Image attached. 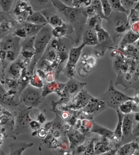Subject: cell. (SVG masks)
Wrapping results in <instances>:
<instances>
[{
  "instance_id": "obj_1",
  "label": "cell",
  "mask_w": 139,
  "mask_h": 155,
  "mask_svg": "<svg viewBox=\"0 0 139 155\" xmlns=\"http://www.w3.org/2000/svg\"><path fill=\"white\" fill-rule=\"evenodd\" d=\"M113 68L117 74L116 85L121 84L126 89L139 87V61L127 58L118 51L114 54Z\"/></svg>"
},
{
  "instance_id": "obj_2",
  "label": "cell",
  "mask_w": 139,
  "mask_h": 155,
  "mask_svg": "<svg viewBox=\"0 0 139 155\" xmlns=\"http://www.w3.org/2000/svg\"><path fill=\"white\" fill-rule=\"evenodd\" d=\"M51 2L60 15L63 16L71 27L72 25L75 28L76 33L80 38L88 19L86 8L68 6L61 1H51Z\"/></svg>"
},
{
  "instance_id": "obj_3",
  "label": "cell",
  "mask_w": 139,
  "mask_h": 155,
  "mask_svg": "<svg viewBox=\"0 0 139 155\" xmlns=\"http://www.w3.org/2000/svg\"><path fill=\"white\" fill-rule=\"evenodd\" d=\"M107 26L111 39L119 37L130 27L126 14L112 12L110 16L107 19Z\"/></svg>"
},
{
  "instance_id": "obj_4",
  "label": "cell",
  "mask_w": 139,
  "mask_h": 155,
  "mask_svg": "<svg viewBox=\"0 0 139 155\" xmlns=\"http://www.w3.org/2000/svg\"><path fill=\"white\" fill-rule=\"evenodd\" d=\"M99 98L103 101L108 107L114 108L115 110L123 104L133 100L132 97L128 96L116 89L112 81H110L107 91L100 95Z\"/></svg>"
},
{
  "instance_id": "obj_5",
  "label": "cell",
  "mask_w": 139,
  "mask_h": 155,
  "mask_svg": "<svg viewBox=\"0 0 139 155\" xmlns=\"http://www.w3.org/2000/svg\"><path fill=\"white\" fill-rule=\"evenodd\" d=\"M53 28L48 24L44 25L36 36L34 42L35 50L34 59L36 64L42 58L53 38L52 33Z\"/></svg>"
},
{
  "instance_id": "obj_6",
  "label": "cell",
  "mask_w": 139,
  "mask_h": 155,
  "mask_svg": "<svg viewBox=\"0 0 139 155\" xmlns=\"http://www.w3.org/2000/svg\"><path fill=\"white\" fill-rule=\"evenodd\" d=\"M42 98V90L41 89L27 86L22 91L21 101L26 107L29 108L37 107L41 103Z\"/></svg>"
},
{
  "instance_id": "obj_7",
  "label": "cell",
  "mask_w": 139,
  "mask_h": 155,
  "mask_svg": "<svg viewBox=\"0 0 139 155\" xmlns=\"http://www.w3.org/2000/svg\"><path fill=\"white\" fill-rule=\"evenodd\" d=\"M21 38L14 35L7 37L2 43V48L7 59L14 61L20 55L21 47Z\"/></svg>"
},
{
  "instance_id": "obj_8",
  "label": "cell",
  "mask_w": 139,
  "mask_h": 155,
  "mask_svg": "<svg viewBox=\"0 0 139 155\" xmlns=\"http://www.w3.org/2000/svg\"><path fill=\"white\" fill-rule=\"evenodd\" d=\"M86 46L83 43L76 47H73L70 50L68 61L65 66L63 68V72L69 78H73L76 65L81 57L82 51Z\"/></svg>"
},
{
  "instance_id": "obj_9",
  "label": "cell",
  "mask_w": 139,
  "mask_h": 155,
  "mask_svg": "<svg viewBox=\"0 0 139 155\" xmlns=\"http://www.w3.org/2000/svg\"><path fill=\"white\" fill-rule=\"evenodd\" d=\"M98 44L94 48V54L96 57H103L107 50L113 48V41L107 31L102 28L97 32Z\"/></svg>"
},
{
  "instance_id": "obj_10",
  "label": "cell",
  "mask_w": 139,
  "mask_h": 155,
  "mask_svg": "<svg viewBox=\"0 0 139 155\" xmlns=\"http://www.w3.org/2000/svg\"><path fill=\"white\" fill-rule=\"evenodd\" d=\"M86 85V83L81 82L74 78H70L69 81L66 83L65 86L62 91V96L63 99H73L74 97L83 89V87Z\"/></svg>"
},
{
  "instance_id": "obj_11",
  "label": "cell",
  "mask_w": 139,
  "mask_h": 155,
  "mask_svg": "<svg viewBox=\"0 0 139 155\" xmlns=\"http://www.w3.org/2000/svg\"><path fill=\"white\" fill-rule=\"evenodd\" d=\"M44 25H37L25 21L18 26L15 35L21 39L35 36Z\"/></svg>"
},
{
  "instance_id": "obj_12",
  "label": "cell",
  "mask_w": 139,
  "mask_h": 155,
  "mask_svg": "<svg viewBox=\"0 0 139 155\" xmlns=\"http://www.w3.org/2000/svg\"><path fill=\"white\" fill-rule=\"evenodd\" d=\"M108 108L106 103L100 98L93 97L91 99L87 105L81 109L85 115L94 116L97 115L103 112Z\"/></svg>"
},
{
  "instance_id": "obj_13",
  "label": "cell",
  "mask_w": 139,
  "mask_h": 155,
  "mask_svg": "<svg viewBox=\"0 0 139 155\" xmlns=\"http://www.w3.org/2000/svg\"><path fill=\"white\" fill-rule=\"evenodd\" d=\"M36 36L29 37L24 39L22 41H20L21 49L20 55H21V59L24 60L32 61L35 55L34 42Z\"/></svg>"
},
{
  "instance_id": "obj_14",
  "label": "cell",
  "mask_w": 139,
  "mask_h": 155,
  "mask_svg": "<svg viewBox=\"0 0 139 155\" xmlns=\"http://www.w3.org/2000/svg\"><path fill=\"white\" fill-rule=\"evenodd\" d=\"M93 97L90 95L87 91L83 89L73 100L71 108L75 110L82 109L84 108Z\"/></svg>"
},
{
  "instance_id": "obj_15",
  "label": "cell",
  "mask_w": 139,
  "mask_h": 155,
  "mask_svg": "<svg viewBox=\"0 0 139 155\" xmlns=\"http://www.w3.org/2000/svg\"><path fill=\"white\" fill-rule=\"evenodd\" d=\"M66 83H61L54 81L53 82L45 83L42 88V96L43 98L46 95L53 92H56L62 96V91L65 86Z\"/></svg>"
},
{
  "instance_id": "obj_16",
  "label": "cell",
  "mask_w": 139,
  "mask_h": 155,
  "mask_svg": "<svg viewBox=\"0 0 139 155\" xmlns=\"http://www.w3.org/2000/svg\"><path fill=\"white\" fill-rule=\"evenodd\" d=\"M82 35V43L86 46H96L98 44L97 33L94 29L86 26Z\"/></svg>"
},
{
  "instance_id": "obj_17",
  "label": "cell",
  "mask_w": 139,
  "mask_h": 155,
  "mask_svg": "<svg viewBox=\"0 0 139 155\" xmlns=\"http://www.w3.org/2000/svg\"><path fill=\"white\" fill-rule=\"evenodd\" d=\"M51 8L41 12L47 19L49 25L53 28L62 27L66 23L59 15L56 13H51Z\"/></svg>"
},
{
  "instance_id": "obj_18",
  "label": "cell",
  "mask_w": 139,
  "mask_h": 155,
  "mask_svg": "<svg viewBox=\"0 0 139 155\" xmlns=\"http://www.w3.org/2000/svg\"><path fill=\"white\" fill-rule=\"evenodd\" d=\"M22 68H26L21 58L14 61L8 69V76L12 78H18L21 75Z\"/></svg>"
},
{
  "instance_id": "obj_19",
  "label": "cell",
  "mask_w": 139,
  "mask_h": 155,
  "mask_svg": "<svg viewBox=\"0 0 139 155\" xmlns=\"http://www.w3.org/2000/svg\"><path fill=\"white\" fill-rule=\"evenodd\" d=\"M86 11L88 18L97 15L100 16L102 19L106 20V18L103 13L101 1L92 0L90 5L86 8Z\"/></svg>"
},
{
  "instance_id": "obj_20",
  "label": "cell",
  "mask_w": 139,
  "mask_h": 155,
  "mask_svg": "<svg viewBox=\"0 0 139 155\" xmlns=\"http://www.w3.org/2000/svg\"><path fill=\"white\" fill-rule=\"evenodd\" d=\"M37 25H44L48 22L46 18L41 12H33L27 16L26 21Z\"/></svg>"
},
{
  "instance_id": "obj_21",
  "label": "cell",
  "mask_w": 139,
  "mask_h": 155,
  "mask_svg": "<svg viewBox=\"0 0 139 155\" xmlns=\"http://www.w3.org/2000/svg\"><path fill=\"white\" fill-rule=\"evenodd\" d=\"M118 115V121L117 127L114 131L112 139L116 142H119L123 139V122L124 114L120 111L118 108L116 110Z\"/></svg>"
},
{
  "instance_id": "obj_22",
  "label": "cell",
  "mask_w": 139,
  "mask_h": 155,
  "mask_svg": "<svg viewBox=\"0 0 139 155\" xmlns=\"http://www.w3.org/2000/svg\"><path fill=\"white\" fill-rule=\"evenodd\" d=\"M90 132L97 134L102 137H106L109 139H112L114 134V131L100 126L95 122L92 123V128Z\"/></svg>"
},
{
  "instance_id": "obj_23",
  "label": "cell",
  "mask_w": 139,
  "mask_h": 155,
  "mask_svg": "<svg viewBox=\"0 0 139 155\" xmlns=\"http://www.w3.org/2000/svg\"><path fill=\"white\" fill-rule=\"evenodd\" d=\"M32 11L42 12L53 8L51 1H29Z\"/></svg>"
},
{
  "instance_id": "obj_24",
  "label": "cell",
  "mask_w": 139,
  "mask_h": 155,
  "mask_svg": "<svg viewBox=\"0 0 139 155\" xmlns=\"http://www.w3.org/2000/svg\"><path fill=\"white\" fill-rule=\"evenodd\" d=\"M33 143L24 142H16L11 143L9 155H22L23 152L33 145Z\"/></svg>"
},
{
  "instance_id": "obj_25",
  "label": "cell",
  "mask_w": 139,
  "mask_h": 155,
  "mask_svg": "<svg viewBox=\"0 0 139 155\" xmlns=\"http://www.w3.org/2000/svg\"><path fill=\"white\" fill-rule=\"evenodd\" d=\"M118 109L123 114H128L131 112L137 113L139 108V106L135 102L132 101H129L120 106Z\"/></svg>"
},
{
  "instance_id": "obj_26",
  "label": "cell",
  "mask_w": 139,
  "mask_h": 155,
  "mask_svg": "<svg viewBox=\"0 0 139 155\" xmlns=\"http://www.w3.org/2000/svg\"><path fill=\"white\" fill-rule=\"evenodd\" d=\"M129 114H124L123 122V138L132 134L134 123L129 118Z\"/></svg>"
},
{
  "instance_id": "obj_27",
  "label": "cell",
  "mask_w": 139,
  "mask_h": 155,
  "mask_svg": "<svg viewBox=\"0 0 139 155\" xmlns=\"http://www.w3.org/2000/svg\"><path fill=\"white\" fill-rule=\"evenodd\" d=\"M102 22V19L100 16L96 15L88 18L86 25L90 28L94 29L97 32L103 28Z\"/></svg>"
},
{
  "instance_id": "obj_28",
  "label": "cell",
  "mask_w": 139,
  "mask_h": 155,
  "mask_svg": "<svg viewBox=\"0 0 139 155\" xmlns=\"http://www.w3.org/2000/svg\"><path fill=\"white\" fill-rule=\"evenodd\" d=\"M139 39V34L135 33L131 29L129 30L123 37L120 45H133Z\"/></svg>"
},
{
  "instance_id": "obj_29",
  "label": "cell",
  "mask_w": 139,
  "mask_h": 155,
  "mask_svg": "<svg viewBox=\"0 0 139 155\" xmlns=\"http://www.w3.org/2000/svg\"><path fill=\"white\" fill-rule=\"evenodd\" d=\"M57 56V50L51 47L49 44L41 58L52 63L56 61Z\"/></svg>"
},
{
  "instance_id": "obj_30",
  "label": "cell",
  "mask_w": 139,
  "mask_h": 155,
  "mask_svg": "<svg viewBox=\"0 0 139 155\" xmlns=\"http://www.w3.org/2000/svg\"><path fill=\"white\" fill-rule=\"evenodd\" d=\"M138 148V145L135 142L128 143L121 147L119 155H131Z\"/></svg>"
},
{
  "instance_id": "obj_31",
  "label": "cell",
  "mask_w": 139,
  "mask_h": 155,
  "mask_svg": "<svg viewBox=\"0 0 139 155\" xmlns=\"http://www.w3.org/2000/svg\"><path fill=\"white\" fill-rule=\"evenodd\" d=\"M71 31V29L68 27L67 24H65L62 27H56L53 28L52 33L53 37L57 39L63 38L67 33H68V31Z\"/></svg>"
},
{
  "instance_id": "obj_32",
  "label": "cell",
  "mask_w": 139,
  "mask_h": 155,
  "mask_svg": "<svg viewBox=\"0 0 139 155\" xmlns=\"http://www.w3.org/2000/svg\"><path fill=\"white\" fill-rule=\"evenodd\" d=\"M109 2L113 12L126 14L127 11L122 5L120 0H109Z\"/></svg>"
},
{
  "instance_id": "obj_33",
  "label": "cell",
  "mask_w": 139,
  "mask_h": 155,
  "mask_svg": "<svg viewBox=\"0 0 139 155\" xmlns=\"http://www.w3.org/2000/svg\"><path fill=\"white\" fill-rule=\"evenodd\" d=\"M68 136L69 137L70 140L75 143L83 142L85 139L83 135L76 130L74 131H72L71 132H69Z\"/></svg>"
},
{
  "instance_id": "obj_34",
  "label": "cell",
  "mask_w": 139,
  "mask_h": 155,
  "mask_svg": "<svg viewBox=\"0 0 139 155\" xmlns=\"http://www.w3.org/2000/svg\"><path fill=\"white\" fill-rule=\"evenodd\" d=\"M101 3L103 13L104 16L107 19L110 16L113 12L111 6L108 0H101Z\"/></svg>"
},
{
  "instance_id": "obj_35",
  "label": "cell",
  "mask_w": 139,
  "mask_h": 155,
  "mask_svg": "<svg viewBox=\"0 0 139 155\" xmlns=\"http://www.w3.org/2000/svg\"><path fill=\"white\" fill-rule=\"evenodd\" d=\"M14 1H0V10L5 13L10 12L13 8Z\"/></svg>"
},
{
  "instance_id": "obj_36",
  "label": "cell",
  "mask_w": 139,
  "mask_h": 155,
  "mask_svg": "<svg viewBox=\"0 0 139 155\" xmlns=\"http://www.w3.org/2000/svg\"><path fill=\"white\" fill-rule=\"evenodd\" d=\"M120 1L122 5L127 11L134 9L139 2V1L137 0H123Z\"/></svg>"
},
{
  "instance_id": "obj_37",
  "label": "cell",
  "mask_w": 139,
  "mask_h": 155,
  "mask_svg": "<svg viewBox=\"0 0 139 155\" xmlns=\"http://www.w3.org/2000/svg\"><path fill=\"white\" fill-rule=\"evenodd\" d=\"M92 2L91 0H73L72 7L76 8H86L90 5Z\"/></svg>"
},
{
  "instance_id": "obj_38",
  "label": "cell",
  "mask_w": 139,
  "mask_h": 155,
  "mask_svg": "<svg viewBox=\"0 0 139 155\" xmlns=\"http://www.w3.org/2000/svg\"><path fill=\"white\" fill-rule=\"evenodd\" d=\"M31 84L32 86L35 87L36 88L41 89L44 86V83L41 78L36 73L35 71L34 75L32 76Z\"/></svg>"
},
{
  "instance_id": "obj_39",
  "label": "cell",
  "mask_w": 139,
  "mask_h": 155,
  "mask_svg": "<svg viewBox=\"0 0 139 155\" xmlns=\"http://www.w3.org/2000/svg\"><path fill=\"white\" fill-rule=\"evenodd\" d=\"M86 63L87 66L90 68H93L96 66L97 64V59L96 57L94 56H89L86 59Z\"/></svg>"
},
{
  "instance_id": "obj_40",
  "label": "cell",
  "mask_w": 139,
  "mask_h": 155,
  "mask_svg": "<svg viewBox=\"0 0 139 155\" xmlns=\"http://www.w3.org/2000/svg\"><path fill=\"white\" fill-rule=\"evenodd\" d=\"M56 78V74L53 71H49L46 74L45 79L48 83L54 81Z\"/></svg>"
},
{
  "instance_id": "obj_41",
  "label": "cell",
  "mask_w": 139,
  "mask_h": 155,
  "mask_svg": "<svg viewBox=\"0 0 139 155\" xmlns=\"http://www.w3.org/2000/svg\"><path fill=\"white\" fill-rule=\"evenodd\" d=\"M132 135L135 137H139V122L136 126H134L133 130Z\"/></svg>"
},
{
  "instance_id": "obj_42",
  "label": "cell",
  "mask_w": 139,
  "mask_h": 155,
  "mask_svg": "<svg viewBox=\"0 0 139 155\" xmlns=\"http://www.w3.org/2000/svg\"><path fill=\"white\" fill-rule=\"evenodd\" d=\"M30 126L34 130H39L40 128V125L39 123L36 121H32L30 124Z\"/></svg>"
},
{
  "instance_id": "obj_43",
  "label": "cell",
  "mask_w": 139,
  "mask_h": 155,
  "mask_svg": "<svg viewBox=\"0 0 139 155\" xmlns=\"http://www.w3.org/2000/svg\"><path fill=\"white\" fill-rule=\"evenodd\" d=\"M46 130L44 129V128H42L40 129L39 133H38V135L40 137L44 138L46 137Z\"/></svg>"
},
{
  "instance_id": "obj_44",
  "label": "cell",
  "mask_w": 139,
  "mask_h": 155,
  "mask_svg": "<svg viewBox=\"0 0 139 155\" xmlns=\"http://www.w3.org/2000/svg\"><path fill=\"white\" fill-rule=\"evenodd\" d=\"M133 101L138 105H139V94H137L133 97Z\"/></svg>"
},
{
  "instance_id": "obj_45",
  "label": "cell",
  "mask_w": 139,
  "mask_h": 155,
  "mask_svg": "<svg viewBox=\"0 0 139 155\" xmlns=\"http://www.w3.org/2000/svg\"><path fill=\"white\" fill-rule=\"evenodd\" d=\"M117 150H114V151H110V152H108L105 153V155H115V153L117 152Z\"/></svg>"
},
{
  "instance_id": "obj_46",
  "label": "cell",
  "mask_w": 139,
  "mask_h": 155,
  "mask_svg": "<svg viewBox=\"0 0 139 155\" xmlns=\"http://www.w3.org/2000/svg\"><path fill=\"white\" fill-rule=\"evenodd\" d=\"M134 118L135 121L139 122V113H135V116H134Z\"/></svg>"
},
{
  "instance_id": "obj_47",
  "label": "cell",
  "mask_w": 139,
  "mask_h": 155,
  "mask_svg": "<svg viewBox=\"0 0 139 155\" xmlns=\"http://www.w3.org/2000/svg\"><path fill=\"white\" fill-rule=\"evenodd\" d=\"M134 9L137 11L139 13V2H138V3H137V5L135 8H134Z\"/></svg>"
},
{
  "instance_id": "obj_48",
  "label": "cell",
  "mask_w": 139,
  "mask_h": 155,
  "mask_svg": "<svg viewBox=\"0 0 139 155\" xmlns=\"http://www.w3.org/2000/svg\"><path fill=\"white\" fill-rule=\"evenodd\" d=\"M2 110V106H1V105H0V110Z\"/></svg>"
},
{
  "instance_id": "obj_49",
  "label": "cell",
  "mask_w": 139,
  "mask_h": 155,
  "mask_svg": "<svg viewBox=\"0 0 139 155\" xmlns=\"http://www.w3.org/2000/svg\"><path fill=\"white\" fill-rule=\"evenodd\" d=\"M1 74H0V81H1Z\"/></svg>"
}]
</instances>
